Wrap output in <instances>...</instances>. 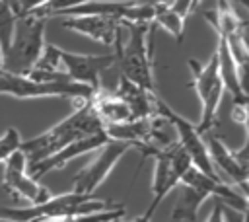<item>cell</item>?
Listing matches in <instances>:
<instances>
[{"label":"cell","mask_w":249,"mask_h":222,"mask_svg":"<svg viewBox=\"0 0 249 222\" xmlns=\"http://www.w3.org/2000/svg\"><path fill=\"white\" fill-rule=\"evenodd\" d=\"M206 195L195 187L189 185H181V193L177 199V204L171 212L173 220H181V222H196L198 218V206L204 203Z\"/></svg>","instance_id":"18"},{"label":"cell","mask_w":249,"mask_h":222,"mask_svg":"<svg viewBox=\"0 0 249 222\" xmlns=\"http://www.w3.org/2000/svg\"><path fill=\"white\" fill-rule=\"evenodd\" d=\"M231 117L235 123L247 127V103H233L231 107Z\"/></svg>","instance_id":"24"},{"label":"cell","mask_w":249,"mask_h":222,"mask_svg":"<svg viewBox=\"0 0 249 222\" xmlns=\"http://www.w3.org/2000/svg\"><path fill=\"white\" fill-rule=\"evenodd\" d=\"M123 204L97 199L95 195H82V193H64V195H53L49 201L37 206H0V218L12 220V222H47V220H74L86 214L101 212L119 208Z\"/></svg>","instance_id":"3"},{"label":"cell","mask_w":249,"mask_h":222,"mask_svg":"<svg viewBox=\"0 0 249 222\" xmlns=\"http://www.w3.org/2000/svg\"><path fill=\"white\" fill-rule=\"evenodd\" d=\"M196 6V2H187V0H181V2H169V8L183 19H187V16L191 14V10Z\"/></svg>","instance_id":"22"},{"label":"cell","mask_w":249,"mask_h":222,"mask_svg":"<svg viewBox=\"0 0 249 222\" xmlns=\"http://www.w3.org/2000/svg\"><path fill=\"white\" fill-rule=\"evenodd\" d=\"M19 144H21L19 130L14 127L6 129V132L0 136V164H4V160L8 156H12L16 150H19Z\"/></svg>","instance_id":"21"},{"label":"cell","mask_w":249,"mask_h":222,"mask_svg":"<svg viewBox=\"0 0 249 222\" xmlns=\"http://www.w3.org/2000/svg\"><path fill=\"white\" fill-rule=\"evenodd\" d=\"M132 146L126 142H119V140H109L105 146L99 148V154L74 175V193H82V195H93V191L107 179V175L113 171V167L117 166V162L130 150Z\"/></svg>","instance_id":"10"},{"label":"cell","mask_w":249,"mask_h":222,"mask_svg":"<svg viewBox=\"0 0 249 222\" xmlns=\"http://www.w3.org/2000/svg\"><path fill=\"white\" fill-rule=\"evenodd\" d=\"M47 19L29 12L16 18V27L8 51L2 55V70L16 76H25L37 64L45 47Z\"/></svg>","instance_id":"4"},{"label":"cell","mask_w":249,"mask_h":222,"mask_svg":"<svg viewBox=\"0 0 249 222\" xmlns=\"http://www.w3.org/2000/svg\"><path fill=\"white\" fill-rule=\"evenodd\" d=\"M97 132H103V125L91 111L89 101H74V111L66 119H62L49 130L29 140H21L19 150L23 152L27 166H33L56 154L58 150L72 144L74 140H80L84 136H91Z\"/></svg>","instance_id":"2"},{"label":"cell","mask_w":249,"mask_h":222,"mask_svg":"<svg viewBox=\"0 0 249 222\" xmlns=\"http://www.w3.org/2000/svg\"><path fill=\"white\" fill-rule=\"evenodd\" d=\"M109 142L105 130L103 132H97V134H91V136H84L80 140H74L72 144L64 146L62 150H58L56 154L33 164V166H27V173L35 179V181H41V177H45L49 171L53 169H60L64 167L68 162H72L74 158L78 156H84L88 152H93V150H99L101 146H105Z\"/></svg>","instance_id":"12"},{"label":"cell","mask_w":249,"mask_h":222,"mask_svg":"<svg viewBox=\"0 0 249 222\" xmlns=\"http://www.w3.org/2000/svg\"><path fill=\"white\" fill-rule=\"evenodd\" d=\"M204 144H206V150H208V156H210L214 169L216 171L220 169L233 185L239 187V191L243 195H247V177H249L247 148H249V142L245 140V144L239 150H230L218 134L206 132Z\"/></svg>","instance_id":"11"},{"label":"cell","mask_w":249,"mask_h":222,"mask_svg":"<svg viewBox=\"0 0 249 222\" xmlns=\"http://www.w3.org/2000/svg\"><path fill=\"white\" fill-rule=\"evenodd\" d=\"M89 107L95 113V117L99 119V123L103 125V129L111 127V125H123V123L132 121V115H130V109L126 107V103L123 99H119L113 92L103 90V88L93 92V95L89 97Z\"/></svg>","instance_id":"14"},{"label":"cell","mask_w":249,"mask_h":222,"mask_svg":"<svg viewBox=\"0 0 249 222\" xmlns=\"http://www.w3.org/2000/svg\"><path fill=\"white\" fill-rule=\"evenodd\" d=\"M154 33L156 25L124 21L115 39V62L119 64L121 78L136 84L138 88L156 93L154 84Z\"/></svg>","instance_id":"1"},{"label":"cell","mask_w":249,"mask_h":222,"mask_svg":"<svg viewBox=\"0 0 249 222\" xmlns=\"http://www.w3.org/2000/svg\"><path fill=\"white\" fill-rule=\"evenodd\" d=\"M119 99H123L126 103V107L130 109V115H132V121L136 119H148V117H154V101L158 97V92L156 93H150L142 88H138L136 84L124 80V78H119V84L115 90H111Z\"/></svg>","instance_id":"15"},{"label":"cell","mask_w":249,"mask_h":222,"mask_svg":"<svg viewBox=\"0 0 249 222\" xmlns=\"http://www.w3.org/2000/svg\"><path fill=\"white\" fill-rule=\"evenodd\" d=\"M216 58H218V76L222 80L224 92L228 90L233 103H247V93H245V86L239 80V70L237 64L233 60V56L228 51V45L224 39H218V47H216Z\"/></svg>","instance_id":"16"},{"label":"cell","mask_w":249,"mask_h":222,"mask_svg":"<svg viewBox=\"0 0 249 222\" xmlns=\"http://www.w3.org/2000/svg\"><path fill=\"white\" fill-rule=\"evenodd\" d=\"M152 8H154L152 23L156 27L165 29L171 37L177 39V43H181L183 41V33H185V19L179 18L169 8V2H152Z\"/></svg>","instance_id":"19"},{"label":"cell","mask_w":249,"mask_h":222,"mask_svg":"<svg viewBox=\"0 0 249 222\" xmlns=\"http://www.w3.org/2000/svg\"><path fill=\"white\" fill-rule=\"evenodd\" d=\"M206 222H226V206L220 201L212 203V210H210V216L206 218Z\"/></svg>","instance_id":"23"},{"label":"cell","mask_w":249,"mask_h":222,"mask_svg":"<svg viewBox=\"0 0 249 222\" xmlns=\"http://www.w3.org/2000/svg\"><path fill=\"white\" fill-rule=\"evenodd\" d=\"M53 51L58 64L64 66V74L70 78V82L88 86L91 90L101 88V74L115 64L113 55H76L56 45L53 47Z\"/></svg>","instance_id":"9"},{"label":"cell","mask_w":249,"mask_h":222,"mask_svg":"<svg viewBox=\"0 0 249 222\" xmlns=\"http://www.w3.org/2000/svg\"><path fill=\"white\" fill-rule=\"evenodd\" d=\"M187 64L191 68L193 88H195V92H196V95H198V99L202 103L212 93V90L222 84V80L218 76V58H216V53L204 64H200L196 58H189Z\"/></svg>","instance_id":"17"},{"label":"cell","mask_w":249,"mask_h":222,"mask_svg":"<svg viewBox=\"0 0 249 222\" xmlns=\"http://www.w3.org/2000/svg\"><path fill=\"white\" fill-rule=\"evenodd\" d=\"M0 222H12V220H6V218H0Z\"/></svg>","instance_id":"25"},{"label":"cell","mask_w":249,"mask_h":222,"mask_svg":"<svg viewBox=\"0 0 249 222\" xmlns=\"http://www.w3.org/2000/svg\"><path fill=\"white\" fill-rule=\"evenodd\" d=\"M0 187L6 195H10V199H23L31 206L43 204L53 197L47 187H43L27 173V160L21 150H16L12 156L4 160Z\"/></svg>","instance_id":"7"},{"label":"cell","mask_w":249,"mask_h":222,"mask_svg":"<svg viewBox=\"0 0 249 222\" xmlns=\"http://www.w3.org/2000/svg\"><path fill=\"white\" fill-rule=\"evenodd\" d=\"M154 158V183H152V203L146 210L154 214L158 204L167 197V193L179 185L183 173L191 167V160L179 146V142L158 150L152 154Z\"/></svg>","instance_id":"8"},{"label":"cell","mask_w":249,"mask_h":222,"mask_svg":"<svg viewBox=\"0 0 249 222\" xmlns=\"http://www.w3.org/2000/svg\"><path fill=\"white\" fill-rule=\"evenodd\" d=\"M121 19L105 18V16H78V18H62V27L80 35H86L93 41H99L105 47H113L117 35L123 29Z\"/></svg>","instance_id":"13"},{"label":"cell","mask_w":249,"mask_h":222,"mask_svg":"<svg viewBox=\"0 0 249 222\" xmlns=\"http://www.w3.org/2000/svg\"><path fill=\"white\" fill-rule=\"evenodd\" d=\"M154 115L163 117V119H167L173 125L175 134H177V142L183 148V152L187 154V158L191 160V166L193 167H196L200 173H204L210 179L224 181L218 175V171L214 169V166L210 162V156H208V150H206V144H204V138L195 130V125L193 123H189L185 117H181L179 113H175L160 95L154 101Z\"/></svg>","instance_id":"6"},{"label":"cell","mask_w":249,"mask_h":222,"mask_svg":"<svg viewBox=\"0 0 249 222\" xmlns=\"http://www.w3.org/2000/svg\"><path fill=\"white\" fill-rule=\"evenodd\" d=\"M14 27H16V16L10 8V2L0 0V49H2V55L8 51V47L12 43Z\"/></svg>","instance_id":"20"},{"label":"cell","mask_w":249,"mask_h":222,"mask_svg":"<svg viewBox=\"0 0 249 222\" xmlns=\"http://www.w3.org/2000/svg\"><path fill=\"white\" fill-rule=\"evenodd\" d=\"M95 90L76 82H33L27 76H16L0 70V93L27 99V97H70L74 101H89Z\"/></svg>","instance_id":"5"}]
</instances>
